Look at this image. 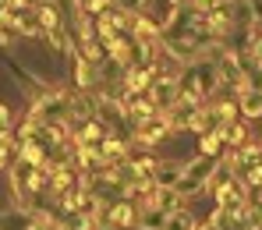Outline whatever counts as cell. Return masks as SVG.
I'll return each instance as SVG.
<instances>
[{
	"instance_id": "1",
	"label": "cell",
	"mask_w": 262,
	"mask_h": 230,
	"mask_svg": "<svg viewBox=\"0 0 262 230\" xmlns=\"http://www.w3.org/2000/svg\"><path fill=\"white\" fill-rule=\"evenodd\" d=\"M213 170H216V159H209V156H199V159H191L184 170H181V181H177V198H188V195H195V191H202L206 181L213 177Z\"/></svg>"
},
{
	"instance_id": "2",
	"label": "cell",
	"mask_w": 262,
	"mask_h": 230,
	"mask_svg": "<svg viewBox=\"0 0 262 230\" xmlns=\"http://www.w3.org/2000/svg\"><path fill=\"white\" fill-rule=\"evenodd\" d=\"M149 99H152L156 113H170L177 103L184 99V96H181V85H177V75H160V78L152 82V89H149Z\"/></svg>"
},
{
	"instance_id": "3",
	"label": "cell",
	"mask_w": 262,
	"mask_h": 230,
	"mask_svg": "<svg viewBox=\"0 0 262 230\" xmlns=\"http://www.w3.org/2000/svg\"><path fill=\"white\" fill-rule=\"evenodd\" d=\"M39 170L43 167H36V163H29V159H14V167H11V188L21 195V198H29V191L36 188V177H39Z\"/></svg>"
},
{
	"instance_id": "4",
	"label": "cell",
	"mask_w": 262,
	"mask_h": 230,
	"mask_svg": "<svg viewBox=\"0 0 262 230\" xmlns=\"http://www.w3.org/2000/svg\"><path fill=\"white\" fill-rule=\"evenodd\" d=\"M68 121H75V124H89V121H96V99L85 96V92H75V96H71Z\"/></svg>"
},
{
	"instance_id": "5",
	"label": "cell",
	"mask_w": 262,
	"mask_h": 230,
	"mask_svg": "<svg viewBox=\"0 0 262 230\" xmlns=\"http://www.w3.org/2000/svg\"><path fill=\"white\" fill-rule=\"evenodd\" d=\"M167 131H170V121H167L163 113H156V117H149L145 124H138V145H152V142H160Z\"/></svg>"
},
{
	"instance_id": "6",
	"label": "cell",
	"mask_w": 262,
	"mask_h": 230,
	"mask_svg": "<svg viewBox=\"0 0 262 230\" xmlns=\"http://www.w3.org/2000/svg\"><path fill=\"white\" fill-rule=\"evenodd\" d=\"M106 223L114 230H124L135 223V205H131L128 198H121V202H114V205H106Z\"/></svg>"
},
{
	"instance_id": "7",
	"label": "cell",
	"mask_w": 262,
	"mask_h": 230,
	"mask_svg": "<svg viewBox=\"0 0 262 230\" xmlns=\"http://www.w3.org/2000/svg\"><path fill=\"white\" fill-rule=\"evenodd\" d=\"M181 170H184V167H177V163H160V167H156V177H152V184H156V188H177V181H181Z\"/></svg>"
},
{
	"instance_id": "8",
	"label": "cell",
	"mask_w": 262,
	"mask_h": 230,
	"mask_svg": "<svg viewBox=\"0 0 262 230\" xmlns=\"http://www.w3.org/2000/svg\"><path fill=\"white\" fill-rule=\"evenodd\" d=\"M18 32L21 36H39V7H25L21 11V18H18Z\"/></svg>"
},
{
	"instance_id": "9",
	"label": "cell",
	"mask_w": 262,
	"mask_h": 230,
	"mask_svg": "<svg viewBox=\"0 0 262 230\" xmlns=\"http://www.w3.org/2000/svg\"><path fill=\"white\" fill-rule=\"evenodd\" d=\"M237 110H241L245 117H262V92H241Z\"/></svg>"
},
{
	"instance_id": "10",
	"label": "cell",
	"mask_w": 262,
	"mask_h": 230,
	"mask_svg": "<svg viewBox=\"0 0 262 230\" xmlns=\"http://www.w3.org/2000/svg\"><path fill=\"white\" fill-rule=\"evenodd\" d=\"M163 230H195V216L188 209H174V213H167Z\"/></svg>"
},
{
	"instance_id": "11",
	"label": "cell",
	"mask_w": 262,
	"mask_h": 230,
	"mask_svg": "<svg viewBox=\"0 0 262 230\" xmlns=\"http://www.w3.org/2000/svg\"><path fill=\"white\" fill-rule=\"evenodd\" d=\"M96 142H103V128H99L96 121L82 124V131L75 135V145H96Z\"/></svg>"
},
{
	"instance_id": "12",
	"label": "cell",
	"mask_w": 262,
	"mask_h": 230,
	"mask_svg": "<svg viewBox=\"0 0 262 230\" xmlns=\"http://www.w3.org/2000/svg\"><path fill=\"white\" fill-rule=\"evenodd\" d=\"M220 135H223V142H227L230 149H234V145L241 149V145H245V124H237V121H234V124H223Z\"/></svg>"
},
{
	"instance_id": "13",
	"label": "cell",
	"mask_w": 262,
	"mask_h": 230,
	"mask_svg": "<svg viewBox=\"0 0 262 230\" xmlns=\"http://www.w3.org/2000/svg\"><path fill=\"white\" fill-rule=\"evenodd\" d=\"M163 223H167V213H163V209H145L142 230H163Z\"/></svg>"
},
{
	"instance_id": "14",
	"label": "cell",
	"mask_w": 262,
	"mask_h": 230,
	"mask_svg": "<svg viewBox=\"0 0 262 230\" xmlns=\"http://www.w3.org/2000/svg\"><path fill=\"white\" fill-rule=\"evenodd\" d=\"M220 145H223V135H220V131H213V135H202V156L216 159V156H220Z\"/></svg>"
},
{
	"instance_id": "15",
	"label": "cell",
	"mask_w": 262,
	"mask_h": 230,
	"mask_svg": "<svg viewBox=\"0 0 262 230\" xmlns=\"http://www.w3.org/2000/svg\"><path fill=\"white\" fill-rule=\"evenodd\" d=\"M96 78H99V71L78 57V85H82V89H89V85H96Z\"/></svg>"
},
{
	"instance_id": "16",
	"label": "cell",
	"mask_w": 262,
	"mask_h": 230,
	"mask_svg": "<svg viewBox=\"0 0 262 230\" xmlns=\"http://www.w3.org/2000/svg\"><path fill=\"white\" fill-rule=\"evenodd\" d=\"M39 25H43L46 32H57V11H53L50 4H43V7H39Z\"/></svg>"
},
{
	"instance_id": "17",
	"label": "cell",
	"mask_w": 262,
	"mask_h": 230,
	"mask_svg": "<svg viewBox=\"0 0 262 230\" xmlns=\"http://www.w3.org/2000/svg\"><path fill=\"white\" fill-rule=\"evenodd\" d=\"M46 36H50V46H53V50H71V39H68L60 29H57V32H46Z\"/></svg>"
},
{
	"instance_id": "18",
	"label": "cell",
	"mask_w": 262,
	"mask_h": 230,
	"mask_svg": "<svg viewBox=\"0 0 262 230\" xmlns=\"http://www.w3.org/2000/svg\"><path fill=\"white\" fill-rule=\"evenodd\" d=\"M4 138H11V110L7 106H0V142Z\"/></svg>"
},
{
	"instance_id": "19",
	"label": "cell",
	"mask_w": 262,
	"mask_h": 230,
	"mask_svg": "<svg viewBox=\"0 0 262 230\" xmlns=\"http://www.w3.org/2000/svg\"><path fill=\"white\" fill-rule=\"evenodd\" d=\"M11 152H14V142L4 138V142H0V167H7V156H11Z\"/></svg>"
},
{
	"instance_id": "20",
	"label": "cell",
	"mask_w": 262,
	"mask_h": 230,
	"mask_svg": "<svg viewBox=\"0 0 262 230\" xmlns=\"http://www.w3.org/2000/svg\"><path fill=\"white\" fill-rule=\"evenodd\" d=\"M0 43H11V25L0 21Z\"/></svg>"
},
{
	"instance_id": "21",
	"label": "cell",
	"mask_w": 262,
	"mask_h": 230,
	"mask_svg": "<svg viewBox=\"0 0 262 230\" xmlns=\"http://www.w3.org/2000/svg\"><path fill=\"white\" fill-rule=\"evenodd\" d=\"M252 230H262V227H252Z\"/></svg>"
},
{
	"instance_id": "22",
	"label": "cell",
	"mask_w": 262,
	"mask_h": 230,
	"mask_svg": "<svg viewBox=\"0 0 262 230\" xmlns=\"http://www.w3.org/2000/svg\"><path fill=\"white\" fill-rule=\"evenodd\" d=\"M259 145H262V142H259Z\"/></svg>"
}]
</instances>
